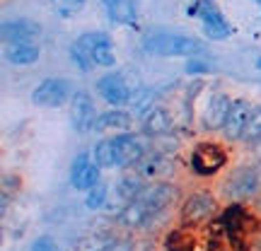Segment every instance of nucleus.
Here are the masks:
<instances>
[{"label": "nucleus", "mask_w": 261, "mask_h": 251, "mask_svg": "<svg viewBox=\"0 0 261 251\" xmlns=\"http://www.w3.org/2000/svg\"><path fill=\"white\" fill-rule=\"evenodd\" d=\"M143 48L150 56L162 58H191L205 53V44L196 37L181 34V32H169V29H155L143 37Z\"/></svg>", "instance_id": "1"}, {"label": "nucleus", "mask_w": 261, "mask_h": 251, "mask_svg": "<svg viewBox=\"0 0 261 251\" xmlns=\"http://www.w3.org/2000/svg\"><path fill=\"white\" fill-rule=\"evenodd\" d=\"M261 193V167L259 164H240L223 181V196L230 203H244Z\"/></svg>", "instance_id": "2"}, {"label": "nucleus", "mask_w": 261, "mask_h": 251, "mask_svg": "<svg viewBox=\"0 0 261 251\" xmlns=\"http://www.w3.org/2000/svg\"><path fill=\"white\" fill-rule=\"evenodd\" d=\"M187 15L201 22L205 39H211V41H225L227 37H232V24L227 22L223 10L218 8L213 0H194L187 8Z\"/></svg>", "instance_id": "3"}, {"label": "nucleus", "mask_w": 261, "mask_h": 251, "mask_svg": "<svg viewBox=\"0 0 261 251\" xmlns=\"http://www.w3.org/2000/svg\"><path fill=\"white\" fill-rule=\"evenodd\" d=\"M225 164H227V150L215 140L196 143L189 155V167L196 177H213L220 169H225Z\"/></svg>", "instance_id": "4"}, {"label": "nucleus", "mask_w": 261, "mask_h": 251, "mask_svg": "<svg viewBox=\"0 0 261 251\" xmlns=\"http://www.w3.org/2000/svg\"><path fill=\"white\" fill-rule=\"evenodd\" d=\"M218 198L211 191H194L184 198V203L179 208V220L184 227H198V225L213 220L218 215Z\"/></svg>", "instance_id": "5"}, {"label": "nucleus", "mask_w": 261, "mask_h": 251, "mask_svg": "<svg viewBox=\"0 0 261 251\" xmlns=\"http://www.w3.org/2000/svg\"><path fill=\"white\" fill-rule=\"evenodd\" d=\"M112 143H114V155H116V169H121V172L136 169L140 159L148 155L145 135H138V133H130V130L114 133Z\"/></svg>", "instance_id": "6"}, {"label": "nucleus", "mask_w": 261, "mask_h": 251, "mask_svg": "<svg viewBox=\"0 0 261 251\" xmlns=\"http://www.w3.org/2000/svg\"><path fill=\"white\" fill-rule=\"evenodd\" d=\"M73 82L68 77H46L32 90V102L44 109H58L73 99Z\"/></svg>", "instance_id": "7"}, {"label": "nucleus", "mask_w": 261, "mask_h": 251, "mask_svg": "<svg viewBox=\"0 0 261 251\" xmlns=\"http://www.w3.org/2000/svg\"><path fill=\"white\" fill-rule=\"evenodd\" d=\"M140 201L150 208V215H152V222H158L160 217L172 210V205L177 203V186L169 184L165 179L160 181H148L145 191L140 193Z\"/></svg>", "instance_id": "8"}, {"label": "nucleus", "mask_w": 261, "mask_h": 251, "mask_svg": "<svg viewBox=\"0 0 261 251\" xmlns=\"http://www.w3.org/2000/svg\"><path fill=\"white\" fill-rule=\"evenodd\" d=\"M77 41H80V46L90 53L94 65H99V68H112V65L116 63L114 41L107 32H102V29H90V32H83V34L77 37Z\"/></svg>", "instance_id": "9"}, {"label": "nucleus", "mask_w": 261, "mask_h": 251, "mask_svg": "<svg viewBox=\"0 0 261 251\" xmlns=\"http://www.w3.org/2000/svg\"><path fill=\"white\" fill-rule=\"evenodd\" d=\"M94 90H97L102 102H107L109 106H116V109L128 106L130 99H133V90H130V85L126 82V77L121 73H104L97 80Z\"/></svg>", "instance_id": "10"}, {"label": "nucleus", "mask_w": 261, "mask_h": 251, "mask_svg": "<svg viewBox=\"0 0 261 251\" xmlns=\"http://www.w3.org/2000/svg\"><path fill=\"white\" fill-rule=\"evenodd\" d=\"M232 97L227 92H213L205 102L203 111H201V128L205 133H220L230 116V109H232Z\"/></svg>", "instance_id": "11"}, {"label": "nucleus", "mask_w": 261, "mask_h": 251, "mask_svg": "<svg viewBox=\"0 0 261 251\" xmlns=\"http://www.w3.org/2000/svg\"><path fill=\"white\" fill-rule=\"evenodd\" d=\"M102 181V167L94 162L92 152H77L70 162V184L77 191H90Z\"/></svg>", "instance_id": "12"}, {"label": "nucleus", "mask_w": 261, "mask_h": 251, "mask_svg": "<svg viewBox=\"0 0 261 251\" xmlns=\"http://www.w3.org/2000/svg\"><path fill=\"white\" fill-rule=\"evenodd\" d=\"M70 123L77 133H90L94 130V123H97V106H94L92 94L87 90H75L73 99H70Z\"/></svg>", "instance_id": "13"}, {"label": "nucleus", "mask_w": 261, "mask_h": 251, "mask_svg": "<svg viewBox=\"0 0 261 251\" xmlns=\"http://www.w3.org/2000/svg\"><path fill=\"white\" fill-rule=\"evenodd\" d=\"M252 111H254V104L244 97H237L232 102V109H230V116L223 126V140L225 143H242V135L247 130V123L252 119Z\"/></svg>", "instance_id": "14"}, {"label": "nucleus", "mask_w": 261, "mask_h": 251, "mask_svg": "<svg viewBox=\"0 0 261 251\" xmlns=\"http://www.w3.org/2000/svg\"><path fill=\"white\" fill-rule=\"evenodd\" d=\"M140 130H143V135L145 138H167L169 133L174 130V119H172V114H169L167 106H162V104H155L152 109L140 116Z\"/></svg>", "instance_id": "15"}, {"label": "nucleus", "mask_w": 261, "mask_h": 251, "mask_svg": "<svg viewBox=\"0 0 261 251\" xmlns=\"http://www.w3.org/2000/svg\"><path fill=\"white\" fill-rule=\"evenodd\" d=\"M130 172L140 174L145 181H160L162 177H167L172 172V159L165 152H160V150H148V155L140 159L138 167L130 169Z\"/></svg>", "instance_id": "16"}, {"label": "nucleus", "mask_w": 261, "mask_h": 251, "mask_svg": "<svg viewBox=\"0 0 261 251\" xmlns=\"http://www.w3.org/2000/svg\"><path fill=\"white\" fill-rule=\"evenodd\" d=\"M41 37V27L32 19H8L0 24V39L3 44H15V41H34Z\"/></svg>", "instance_id": "17"}, {"label": "nucleus", "mask_w": 261, "mask_h": 251, "mask_svg": "<svg viewBox=\"0 0 261 251\" xmlns=\"http://www.w3.org/2000/svg\"><path fill=\"white\" fill-rule=\"evenodd\" d=\"M39 56H41V46L37 41H15V44H5V48H3V58L15 68L34 65Z\"/></svg>", "instance_id": "18"}, {"label": "nucleus", "mask_w": 261, "mask_h": 251, "mask_svg": "<svg viewBox=\"0 0 261 251\" xmlns=\"http://www.w3.org/2000/svg\"><path fill=\"white\" fill-rule=\"evenodd\" d=\"M130 126H133V111L109 106L107 111L97 116L94 133H126V130H130Z\"/></svg>", "instance_id": "19"}, {"label": "nucleus", "mask_w": 261, "mask_h": 251, "mask_svg": "<svg viewBox=\"0 0 261 251\" xmlns=\"http://www.w3.org/2000/svg\"><path fill=\"white\" fill-rule=\"evenodd\" d=\"M220 227L230 234V242H240V237L247 230V222H249V213L242 208V203H230L220 213Z\"/></svg>", "instance_id": "20"}, {"label": "nucleus", "mask_w": 261, "mask_h": 251, "mask_svg": "<svg viewBox=\"0 0 261 251\" xmlns=\"http://www.w3.org/2000/svg\"><path fill=\"white\" fill-rule=\"evenodd\" d=\"M116 220H119V225L121 227H126V230H143V227H148V225H152V215H150V208L140 198H136V201H130V203H126L121 208V213L116 215Z\"/></svg>", "instance_id": "21"}, {"label": "nucleus", "mask_w": 261, "mask_h": 251, "mask_svg": "<svg viewBox=\"0 0 261 251\" xmlns=\"http://www.w3.org/2000/svg\"><path fill=\"white\" fill-rule=\"evenodd\" d=\"M145 186H148V181L140 177V174H136V172H126V174L119 177V181L114 184V191H116V198L126 205V203H130V201L140 198V193L145 191Z\"/></svg>", "instance_id": "22"}, {"label": "nucleus", "mask_w": 261, "mask_h": 251, "mask_svg": "<svg viewBox=\"0 0 261 251\" xmlns=\"http://www.w3.org/2000/svg\"><path fill=\"white\" fill-rule=\"evenodd\" d=\"M107 17L112 24H126V27H133L136 19H138V10H136V3L133 0H119L114 10L107 12Z\"/></svg>", "instance_id": "23"}, {"label": "nucleus", "mask_w": 261, "mask_h": 251, "mask_svg": "<svg viewBox=\"0 0 261 251\" xmlns=\"http://www.w3.org/2000/svg\"><path fill=\"white\" fill-rule=\"evenodd\" d=\"M92 157L102 169H116V155H114L112 138L97 140V143H94V148H92Z\"/></svg>", "instance_id": "24"}, {"label": "nucleus", "mask_w": 261, "mask_h": 251, "mask_svg": "<svg viewBox=\"0 0 261 251\" xmlns=\"http://www.w3.org/2000/svg\"><path fill=\"white\" fill-rule=\"evenodd\" d=\"M242 143L247 148H256L261 143V104H254V111H252V119L247 123V130L242 135Z\"/></svg>", "instance_id": "25"}, {"label": "nucleus", "mask_w": 261, "mask_h": 251, "mask_svg": "<svg viewBox=\"0 0 261 251\" xmlns=\"http://www.w3.org/2000/svg\"><path fill=\"white\" fill-rule=\"evenodd\" d=\"M68 56H70V63H73L80 73H90V70H94V68H97V65H94V61L90 58V53L80 46V41H77V39L70 44V48H68Z\"/></svg>", "instance_id": "26"}, {"label": "nucleus", "mask_w": 261, "mask_h": 251, "mask_svg": "<svg viewBox=\"0 0 261 251\" xmlns=\"http://www.w3.org/2000/svg\"><path fill=\"white\" fill-rule=\"evenodd\" d=\"M107 198H109V188H107V184L99 181L94 188L87 191V196H85V205H87L90 210H102L104 205H107Z\"/></svg>", "instance_id": "27"}, {"label": "nucleus", "mask_w": 261, "mask_h": 251, "mask_svg": "<svg viewBox=\"0 0 261 251\" xmlns=\"http://www.w3.org/2000/svg\"><path fill=\"white\" fill-rule=\"evenodd\" d=\"M51 3H54V10H56L58 17H73L85 8L87 0H51Z\"/></svg>", "instance_id": "28"}, {"label": "nucleus", "mask_w": 261, "mask_h": 251, "mask_svg": "<svg viewBox=\"0 0 261 251\" xmlns=\"http://www.w3.org/2000/svg\"><path fill=\"white\" fill-rule=\"evenodd\" d=\"M112 237H104V234H90V237H85L77 242L75 251H104L107 249V244H109Z\"/></svg>", "instance_id": "29"}, {"label": "nucleus", "mask_w": 261, "mask_h": 251, "mask_svg": "<svg viewBox=\"0 0 261 251\" xmlns=\"http://www.w3.org/2000/svg\"><path fill=\"white\" fill-rule=\"evenodd\" d=\"M184 70H187V75H205L211 73V63H208V58L201 53V56H191L187 61V65H184Z\"/></svg>", "instance_id": "30"}, {"label": "nucleus", "mask_w": 261, "mask_h": 251, "mask_svg": "<svg viewBox=\"0 0 261 251\" xmlns=\"http://www.w3.org/2000/svg\"><path fill=\"white\" fill-rule=\"evenodd\" d=\"M104 251H133V242L128 237H112Z\"/></svg>", "instance_id": "31"}, {"label": "nucleus", "mask_w": 261, "mask_h": 251, "mask_svg": "<svg viewBox=\"0 0 261 251\" xmlns=\"http://www.w3.org/2000/svg\"><path fill=\"white\" fill-rule=\"evenodd\" d=\"M32 251H61V249H58V244L51 237H39L37 242L32 244Z\"/></svg>", "instance_id": "32"}, {"label": "nucleus", "mask_w": 261, "mask_h": 251, "mask_svg": "<svg viewBox=\"0 0 261 251\" xmlns=\"http://www.w3.org/2000/svg\"><path fill=\"white\" fill-rule=\"evenodd\" d=\"M254 164H259V167H261V143L254 148Z\"/></svg>", "instance_id": "33"}, {"label": "nucleus", "mask_w": 261, "mask_h": 251, "mask_svg": "<svg viewBox=\"0 0 261 251\" xmlns=\"http://www.w3.org/2000/svg\"><path fill=\"white\" fill-rule=\"evenodd\" d=\"M254 251H261V234L259 237H256V239H254V246H252Z\"/></svg>", "instance_id": "34"}, {"label": "nucleus", "mask_w": 261, "mask_h": 251, "mask_svg": "<svg viewBox=\"0 0 261 251\" xmlns=\"http://www.w3.org/2000/svg\"><path fill=\"white\" fill-rule=\"evenodd\" d=\"M256 68H259V70H261V56H259V61H256Z\"/></svg>", "instance_id": "35"}, {"label": "nucleus", "mask_w": 261, "mask_h": 251, "mask_svg": "<svg viewBox=\"0 0 261 251\" xmlns=\"http://www.w3.org/2000/svg\"><path fill=\"white\" fill-rule=\"evenodd\" d=\"M254 3H256V8H259V10H261V0H254Z\"/></svg>", "instance_id": "36"}]
</instances>
